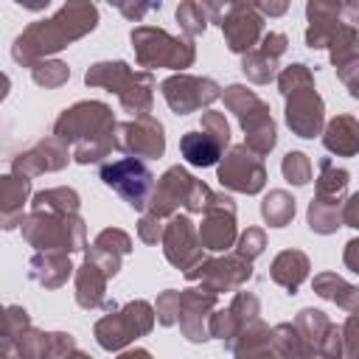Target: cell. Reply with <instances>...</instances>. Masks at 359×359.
Masks as SVG:
<instances>
[{
  "label": "cell",
  "mask_w": 359,
  "mask_h": 359,
  "mask_svg": "<svg viewBox=\"0 0 359 359\" xmlns=\"http://www.w3.org/2000/svg\"><path fill=\"white\" fill-rule=\"evenodd\" d=\"M101 177L135 208H143V202L151 191V174L146 171L143 163H135V160H118L112 165H104Z\"/></svg>",
  "instance_id": "1"
}]
</instances>
